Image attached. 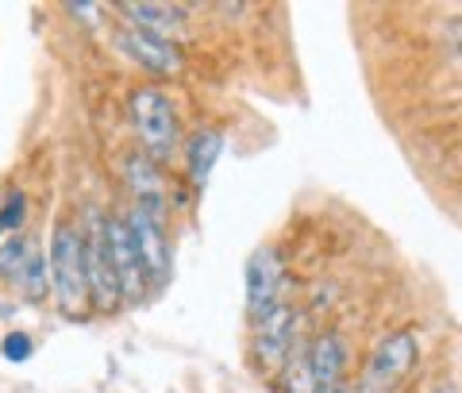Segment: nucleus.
I'll return each instance as SVG.
<instances>
[{"label": "nucleus", "instance_id": "f257e3e1", "mask_svg": "<svg viewBox=\"0 0 462 393\" xmlns=\"http://www.w3.org/2000/svg\"><path fill=\"white\" fill-rule=\"evenodd\" d=\"M51 278L58 309L66 316H81L93 304L89 297V267H85V231L74 224H58L51 239Z\"/></svg>", "mask_w": 462, "mask_h": 393}, {"label": "nucleus", "instance_id": "f03ea898", "mask_svg": "<svg viewBox=\"0 0 462 393\" xmlns=\"http://www.w3.org/2000/svg\"><path fill=\"white\" fill-rule=\"evenodd\" d=\"M127 112H132V124L139 131L143 147H147V158L166 163L178 151V116H173L170 97L158 89H135L132 100H127Z\"/></svg>", "mask_w": 462, "mask_h": 393}, {"label": "nucleus", "instance_id": "7ed1b4c3", "mask_svg": "<svg viewBox=\"0 0 462 393\" xmlns=\"http://www.w3.org/2000/svg\"><path fill=\"white\" fill-rule=\"evenodd\" d=\"M85 267H89L93 309L100 313L120 309L124 289H120V274H116V258L108 243V216H100V212H89V228H85Z\"/></svg>", "mask_w": 462, "mask_h": 393}, {"label": "nucleus", "instance_id": "20e7f679", "mask_svg": "<svg viewBox=\"0 0 462 393\" xmlns=\"http://www.w3.org/2000/svg\"><path fill=\"white\" fill-rule=\"evenodd\" d=\"M293 340H297V313L289 309V304L270 309L254 324V343H251L254 370L258 374H282V367L293 359Z\"/></svg>", "mask_w": 462, "mask_h": 393}, {"label": "nucleus", "instance_id": "39448f33", "mask_svg": "<svg viewBox=\"0 0 462 393\" xmlns=\"http://www.w3.org/2000/svg\"><path fill=\"white\" fill-rule=\"evenodd\" d=\"M124 220L135 236V247H139V258H143V270H147L151 289H162L166 278H170V239H166L162 220L151 216L147 209H139V205L127 212Z\"/></svg>", "mask_w": 462, "mask_h": 393}, {"label": "nucleus", "instance_id": "423d86ee", "mask_svg": "<svg viewBox=\"0 0 462 393\" xmlns=\"http://www.w3.org/2000/svg\"><path fill=\"white\" fill-rule=\"evenodd\" d=\"M416 355H420V347H416L412 332H389V336L374 347V355H370L366 370H363V382L393 389L401 378L416 367Z\"/></svg>", "mask_w": 462, "mask_h": 393}, {"label": "nucleus", "instance_id": "0eeeda50", "mask_svg": "<svg viewBox=\"0 0 462 393\" xmlns=\"http://www.w3.org/2000/svg\"><path fill=\"white\" fill-rule=\"evenodd\" d=\"M108 243H112V258H116V274H120L124 301L139 304L151 282H147V270H143L135 236H132V228H127L124 216H112V220H108Z\"/></svg>", "mask_w": 462, "mask_h": 393}, {"label": "nucleus", "instance_id": "6e6552de", "mask_svg": "<svg viewBox=\"0 0 462 393\" xmlns=\"http://www.w3.org/2000/svg\"><path fill=\"white\" fill-rule=\"evenodd\" d=\"M278 285H282V262L273 247H258L247 262V313L258 324L270 309H278Z\"/></svg>", "mask_w": 462, "mask_h": 393}, {"label": "nucleus", "instance_id": "1a4fd4ad", "mask_svg": "<svg viewBox=\"0 0 462 393\" xmlns=\"http://www.w3.org/2000/svg\"><path fill=\"white\" fill-rule=\"evenodd\" d=\"M116 47H120V54L132 58V62H139L143 70H151V74H178L181 70L178 47L158 35L139 32V27H120V32H116Z\"/></svg>", "mask_w": 462, "mask_h": 393}, {"label": "nucleus", "instance_id": "9d476101", "mask_svg": "<svg viewBox=\"0 0 462 393\" xmlns=\"http://www.w3.org/2000/svg\"><path fill=\"white\" fill-rule=\"evenodd\" d=\"M124 173H127V185H132V193H135V205L162 220V212H166V182H162V173H158L154 158L132 154L127 158V166H124Z\"/></svg>", "mask_w": 462, "mask_h": 393}, {"label": "nucleus", "instance_id": "9b49d317", "mask_svg": "<svg viewBox=\"0 0 462 393\" xmlns=\"http://www.w3.org/2000/svg\"><path fill=\"white\" fill-rule=\"evenodd\" d=\"M116 12L127 20V27H139V32L170 42V35L181 32V16L189 8L185 5H116Z\"/></svg>", "mask_w": 462, "mask_h": 393}, {"label": "nucleus", "instance_id": "f8f14e48", "mask_svg": "<svg viewBox=\"0 0 462 393\" xmlns=\"http://www.w3.org/2000/svg\"><path fill=\"white\" fill-rule=\"evenodd\" d=\"M309 370H312L316 389L339 386L343 370H346V343H343V336H336V332L316 336L312 347H309Z\"/></svg>", "mask_w": 462, "mask_h": 393}, {"label": "nucleus", "instance_id": "ddd939ff", "mask_svg": "<svg viewBox=\"0 0 462 393\" xmlns=\"http://www.w3.org/2000/svg\"><path fill=\"white\" fill-rule=\"evenodd\" d=\"M220 154H224V136H220V131H212V127L197 131V136L185 143V170H189V182L205 185Z\"/></svg>", "mask_w": 462, "mask_h": 393}, {"label": "nucleus", "instance_id": "4468645a", "mask_svg": "<svg viewBox=\"0 0 462 393\" xmlns=\"http://www.w3.org/2000/svg\"><path fill=\"white\" fill-rule=\"evenodd\" d=\"M35 255H39V247H35L32 239H23V236H12L5 247H0V278H5V282H12V285H20Z\"/></svg>", "mask_w": 462, "mask_h": 393}, {"label": "nucleus", "instance_id": "2eb2a0df", "mask_svg": "<svg viewBox=\"0 0 462 393\" xmlns=\"http://www.w3.org/2000/svg\"><path fill=\"white\" fill-rule=\"evenodd\" d=\"M278 389L282 393H320L316 389V382H312V370H309V355H297L293 351V359L282 367V374H278Z\"/></svg>", "mask_w": 462, "mask_h": 393}, {"label": "nucleus", "instance_id": "dca6fc26", "mask_svg": "<svg viewBox=\"0 0 462 393\" xmlns=\"http://www.w3.org/2000/svg\"><path fill=\"white\" fill-rule=\"evenodd\" d=\"M23 216H27V197L20 193V189H8V197H5V209H0V231H16L23 224Z\"/></svg>", "mask_w": 462, "mask_h": 393}, {"label": "nucleus", "instance_id": "f3484780", "mask_svg": "<svg viewBox=\"0 0 462 393\" xmlns=\"http://www.w3.org/2000/svg\"><path fill=\"white\" fill-rule=\"evenodd\" d=\"M32 351H35V343H32L27 332H8V336L0 340V355H5L8 362H27Z\"/></svg>", "mask_w": 462, "mask_h": 393}, {"label": "nucleus", "instance_id": "a211bd4d", "mask_svg": "<svg viewBox=\"0 0 462 393\" xmlns=\"http://www.w3.org/2000/svg\"><path fill=\"white\" fill-rule=\"evenodd\" d=\"M66 12H69V16H81V20H89V27H97L100 20V5H66Z\"/></svg>", "mask_w": 462, "mask_h": 393}, {"label": "nucleus", "instance_id": "6ab92c4d", "mask_svg": "<svg viewBox=\"0 0 462 393\" xmlns=\"http://www.w3.org/2000/svg\"><path fill=\"white\" fill-rule=\"evenodd\" d=\"M451 42H455V51L462 54V20L455 23V32H451Z\"/></svg>", "mask_w": 462, "mask_h": 393}, {"label": "nucleus", "instance_id": "aec40b11", "mask_svg": "<svg viewBox=\"0 0 462 393\" xmlns=\"http://www.w3.org/2000/svg\"><path fill=\"white\" fill-rule=\"evenodd\" d=\"M355 393H389V389H382V386H370V382H358V389Z\"/></svg>", "mask_w": 462, "mask_h": 393}, {"label": "nucleus", "instance_id": "412c9836", "mask_svg": "<svg viewBox=\"0 0 462 393\" xmlns=\"http://www.w3.org/2000/svg\"><path fill=\"white\" fill-rule=\"evenodd\" d=\"M320 393H351V389H346V382H339V386H328V389H320Z\"/></svg>", "mask_w": 462, "mask_h": 393}, {"label": "nucleus", "instance_id": "4be33fe9", "mask_svg": "<svg viewBox=\"0 0 462 393\" xmlns=\"http://www.w3.org/2000/svg\"><path fill=\"white\" fill-rule=\"evenodd\" d=\"M5 197H8V193H0V209H5ZM0 236H5V231H0Z\"/></svg>", "mask_w": 462, "mask_h": 393}]
</instances>
